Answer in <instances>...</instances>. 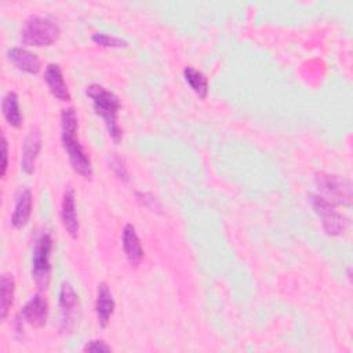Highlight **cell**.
<instances>
[{
	"instance_id": "52a82bcc",
	"label": "cell",
	"mask_w": 353,
	"mask_h": 353,
	"mask_svg": "<svg viewBox=\"0 0 353 353\" xmlns=\"http://www.w3.org/2000/svg\"><path fill=\"white\" fill-rule=\"evenodd\" d=\"M48 319V303L41 294H34L21 309L15 319L17 332L23 330V324L28 323L33 327H44Z\"/></svg>"
},
{
	"instance_id": "5bb4252c",
	"label": "cell",
	"mask_w": 353,
	"mask_h": 353,
	"mask_svg": "<svg viewBox=\"0 0 353 353\" xmlns=\"http://www.w3.org/2000/svg\"><path fill=\"white\" fill-rule=\"evenodd\" d=\"M123 251L131 265H138L143 258V248L134 225L127 223L123 229Z\"/></svg>"
},
{
	"instance_id": "ffe728a7",
	"label": "cell",
	"mask_w": 353,
	"mask_h": 353,
	"mask_svg": "<svg viewBox=\"0 0 353 353\" xmlns=\"http://www.w3.org/2000/svg\"><path fill=\"white\" fill-rule=\"evenodd\" d=\"M92 41L102 46V47H125L128 43L120 37L110 36L106 33H94L92 34Z\"/></svg>"
},
{
	"instance_id": "7402d4cb",
	"label": "cell",
	"mask_w": 353,
	"mask_h": 353,
	"mask_svg": "<svg viewBox=\"0 0 353 353\" xmlns=\"http://www.w3.org/2000/svg\"><path fill=\"white\" fill-rule=\"evenodd\" d=\"M83 352H91V353H101V352H112V347L106 345L102 339H94L87 342L83 349Z\"/></svg>"
},
{
	"instance_id": "277c9868",
	"label": "cell",
	"mask_w": 353,
	"mask_h": 353,
	"mask_svg": "<svg viewBox=\"0 0 353 353\" xmlns=\"http://www.w3.org/2000/svg\"><path fill=\"white\" fill-rule=\"evenodd\" d=\"M52 237L48 232H41L34 241L32 252V277L40 290H46L50 283V256L52 251Z\"/></svg>"
},
{
	"instance_id": "8fae6325",
	"label": "cell",
	"mask_w": 353,
	"mask_h": 353,
	"mask_svg": "<svg viewBox=\"0 0 353 353\" xmlns=\"http://www.w3.org/2000/svg\"><path fill=\"white\" fill-rule=\"evenodd\" d=\"M40 149H41V134L37 128H34L26 135L23 142L21 168L25 174H32L34 171V165H36V160L39 157Z\"/></svg>"
},
{
	"instance_id": "ac0fdd59",
	"label": "cell",
	"mask_w": 353,
	"mask_h": 353,
	"mask_svg": "<svg viewBox=\"0 0 353 353\" xmlns=\"http://www.w3.org/2000/svg\"><path fill=\"white\" fill-rule=\"evenodd\" d=\"M183 79L192 88V91L201 99H204L208 94V80L205 74L193 66H186L183 69Z\"/></svg>"
},
{
	"instance_id": "d6986e66",
	"label": "cell",
	"mask_w": 353,
	"mask_h": 353,
	"mask_svg": "<svg viewBox=\"0 0 353 353\" xmlns=\"http://www.w3.org/2000/svg\"><path fill=\"white\" fill-rule=\"evenodd\" d=\"M109 167L110 170L113 171V174L121 179L123 182H128L130 181V174H128V170H127V165L124 163V160L116 154V153H112L109 156Z\"/></svg>"
},
{
	"instance_id": "7c38bea8",
	"label": "cell",
	"mask_w": 353,
	"mask_h": 353,
	"mask_svg": "<svg viewBox=\"0 0 353 353\" xmlns=\"http://www.w3.org/2000/svg\"><path fill=\"white\" fill-rule=\"evenodd\" d=\"M7 58L19 70H23L30 74H36L40 72L41 62H40L39 57L26 48L12 47L7 51Z\"/></svg>"
},
{
	"instance_id": "8992f818",
	"label": "cell",
	"mask_w": 353,
	"mask_h": 353,
	"mask_svg": "<svg viewBox=\"0 0 353 353\" xmlns=\"http://www.w3.org/2000/svg\"><path fill=\"white\" fill-rule=\"evenodd\" d=\"M314 182L320 192L324 193L323 197L327 200L331 199L334 204L350 205L352 203V183L349 179L339 175L320 172L316 175Z\"/></svg>"
},
{
	"instance_id": "603a6c76",
	"label": "cell",
	"mask_w": 353,
	"mask_h": 353,
	"mask_svg": "<svg viewBox=\"0 0 353 353\" xmlns=\"http://www.w3.org/2000/svg\"><path fill=\"white\" fill-rule=\"evenodd\" d=\"M3 161H1V176H6L7 172V167H8V145H7V139L3 135Z\"/></svg>"
},
{
	"instance_id": "7a4b0ae2",
	"label": "cell",
	"mask_w": 353,
	"mask_h": 353,
	"mask_svg": "<svg viewBox=\"0 0 353 353\" xmlns=\"http://www.w3.org/2000/svg\"><path fill=\"white\" fill-rule=\"evenodd\" d=\"M85 94L91 99L95 113L103 119L109 137L114 143H119L123 134L117 123V116L120 110V101L117 95L99 84L88 85Z\"/></svg>"
},
{
	"instance_id": "e0dca14e",
	"label": "cell",
	"mask_w": 353,
	"mask_h": 353,
	"mask_svg": "<svg viewBox=\"0 0 353 353\" xmlns=\"http://www.w3.org/2000/svg\"><path fill=\"white\" fill-rule=\"evenodd\" d=\"M15 291V281L12 274L3 273L0 279V319L6 320L12 305Z\"/></svg>"
},
{
	"instance_id": "44dd1931",
	"label": "cell",
	"mask_w": 353,
	"mask_h": 353,
	"mask_svg": "<svg viewBox=\"0 0 353 353\" xmlns=\"http://www.w3.org/2000/svg\"><path fill=\"white\" fill-rule=\"evenodd\" d=\"M135 197L137 200L146 208L152 210V211H159L161 207H160V203L157 201V199L149 193H142V192H137L135 193Z\"/></svg>"
},
{
	"instance_id": "5b68a950",
	"label": "cell",
	"mask_w": 353,
	"mask_h": 353,
	"mask_svg": "<svg viewBox=\"0 0 353 353\" xmlns=\"http://www.w3.org/2000/svg\"><path fill=\"white\" fill-rule=\"evenodd\" d=\"M310 204L313 211L321 221L323 229L328 236H339L347 226V219L336 211L335 204L321 194H310Z\"/></svg>"
},
{
	"instance_id": "30bf717a",
	"label": "cell",
	"mask_w": 353,
	"mask_h": 353,
	"mask_svg": "<svg viewBox=\"0 0 353 353\" xmlns=\"http://www.w3.org/2000/svg\"><path fill=\"white\" fill-rule=\"evenodd\" d=\"M116 302L113 294L106 283H99L97 290V299H95V314L99 327L105 328L114 312Z\"/></svg>"
},
{
	"instance_id": "3957f363",
	"label": "cell",
	"mask_w": 353,
	"mask_h": 353,
	"mask_svg": "<svg viewBox=\"0 0 353 353\" xmlns=\"http://www.w3.org/2000/svg\"><path fill=\"white\" fill-rule=\"evenodd\" d=\"M61 34L59 26L47 17L33 15L28 18L21 30V41L29 47H48Z\"/></svg>"
},
{
	"instance_id": "9a60e30c",
	"label": "cell",
	"mask_w": 353,
	"mask_h": 353,
	"mask_svg": "<svg viewBox=\"0 0 353 353\" xmlns=\"http://www.w3.org/2000/svg\"><path fill=\"white\" fill-rule=\"evenodd\" d=\"M32 204H33V196L29 188H25L19 192L15 201V208L11 215V223L15 229H22L30 218L32 214Z\"/></svg>"
},
{
	"instance_id": "2e32d148",
	"label": "cell",
	"mask_w": 353,
	"mask_h": 353,
	"mask_svg": "<svg viewBox=\"0 0 353 353\" xmlns=\"http://www.w3.org/2000/svg\"><path fill=\"white\" fill-rule=\"evenodd\" d=\"M1 112L6 119V121L14 127L19 128L22 125V113L19 109V102H18V95L14 91H8L1 101Z\"/></svg>"
},
{
	"instance_id": "9c48e42d",
	"label": "cell",
	"mask_w": 353,
	"mask_h": 353,
	"mask_svg": "<svg viewBox=\"0 0 353 353\" xmlns=\"http://www.w3.org/2000/svg\"><path fill=\"white\" fill-rule=\"evenodd\" d=\"M61 219L63 223V228L69 233L70 237L76 239L79 233V219L76 212V199H74V190L72 186H68L63 192L62 204H61Z\"/></svg>"
},
{
	"instance_id": "ba28073f",
	"label": "cell",
	"mask_w": 353,
	"mask_h": 353,
	"mask_svg": "<svg viewBox=\"0 0 353 353\" xmlns=\"http://www.w3.org/2000/svg\"><path fill=\"white\" fill-rule=\"evenodd\" d=\"M58 305L61 312V330L69 332L74 327L79 310V296L70 283H62Z\"/></svg>"
},
{
	"instance_id": "4fadbf2b",
	"label": "cell",
	"mask_w": 353,
	"mask_h": 353,
	"mask_svg": "<svg viewBox=\"0 0 353 353\" xmlns=\"http://www.w3.org/2000/svg\"><path fill=\"white\" fill-rule=\"evenodd\" d=\"M44 80L47 83V87L50 92L59 101L68 102L70 101V94L68 90V85L63 80L62 70L58 63H48L44 72Z\"/></svg>"
},
{
	"instance_id": "6da1fadb",
	"label": "cell",
	"mask_w": 353,
	"mask_h": 353,
	"mask_svg": "<svg viewBox=\"0 0 353 353\" xmlns=\"http://www.w3.org/2000/svg\"><path fill=\"white\" fill-rule=\"evenodd\" d=\"M77 114L73 108H66L61 112V139L62 146L69 157L72 168L83 178L92 176V164L83 145L76 137Z\"/></svg>"
}]
</instances>
